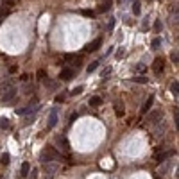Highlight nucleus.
<instances>
[{
    "label": "nucleus",
    "mask_w": 179,
    "mask_h": 179,
    "mask_svg": "<svg viewBox=\"0 0 179 179\" xmlns=\"http://www.w3.org/2000/svg\"><path fill=\"white\" fill-rule=\"evenodd\" d=\"M109 9H111V0H104V4H102L97 11H99V13H107Z\"/></svg>",
    "instance_id": "13"
},
{
    "label": "nucleus",
    "mask_w": 179,
    "mask_h": 179,
    "mask_svg": "<svg viewBox=\"0 0 179 179\" xmlns=\"http://www.w3.org/2000/svg\"><path fill=\"white\" fill-rule=\"evenodd\" d=\"M174 154H176V150H174V149H170L169 152H165V154H161V156H159V158H158V161H159V163H161V161H165V159L172 158Z\"/></svg>",
    "instance_id": "14"
},
{
    "label": "nucleus",
    "mask_w": 179,
    "mask_h": 179,
    "mask_svg": "<svg viewBox=\"0 0 179 179\" xmlns=\"http://www.w3.org/2000/svg\"><path fill=\"white\" fill-rule=\"evenodd\" d=\"M152 102H154V97L150 95V97L147 99V102L143 104V107H142V115H145V113H147L149 109H150V106H152Z\"/></svg>",
    "instance_id": "11"
},
{
    "label": "nucleus",
    "mask_w": 179,
    "mask_h": 179,
    "mask_svg": "<svg viewBox=\"0 0 179 179\" xmlns=\"http://www.w3.org/2000/svg\"><path fill=\"white\" fill-rule=\"evenodd\" d=\"M59 159V152L56 150L54 147H45L41 150V154H40V161L41 163H54V161H57Z\"/></svg>",
    "instance_id": "1"
},
{
    "label": "nucleus",
    "mask_w": 179,
    "mask_h": 179,
    "mask_svg": "<svg viewBox=\"0 0 179 179\" xmlns=\"http://www.w3.org/2000/svg\"><path fill=\"white\" fill-rule=\"evenodd\" d=\"M159 116H161V111H152V113L147 116V120L150 122V124H154V122H158L159 120Z\"/></svg>",
    "instance_id": "12"
},
{
    "label": "nucleus",
    "mask_w": 179,
    "mask_h": 179,
    "mask_svg": "<svg viewBox=\"0 0 179 179\" xmlns=\"http://www.w3.org/2000/svg\"><path fill=\"white\" fill-rule=\"evenodd\" d=\"M150 45H152V49H154V50H156V49H159V45H161V38H154Z\"/></svg>",
    "instance_id": "21"
},
{
    "label": "nucleus",
    "mask_w": 179,
    "mask_h": 179,
    "mask_svg": "<svg viewBox=\"0 0 179 179\" xmlns=\"http://www.w3.org/2000/svg\"><path fill=\"white\" fill-rule=\"evenodd\" d=\"M0 127H2V129L9 127V120H7V118H2V120H0Z\"/></svg>",
    "instance_id": "26"
},
{
    "label": "nucleus",
    "mask_w": 179,
    "mask_h": 179,
    "mask_svg": "<svg viewBox=\"0 0 179 179\" xmlns=\"http://www.w3.org/2000/svg\"><path fill=\"white\" fill-rule=\"evenodd\" d=\"M9 159H11V156L7 154V152H4V154L0 156V161H2L4 165H7V163H9Z\"/></svg>",
    "instance_id": "19"
},
{
    "label": "nucleus",
    "mask_w": 179,
    "mask_h": 179,
    "mask_svg": "<svg viewBox=\"0 0 179 179\" xmlns=\"http://www.w3.org/2000/svg\"><path fill=\"white\" fill-rule=\"evenodd\" d=\"M14 95H16V88H14V86H11L9 90H6V91H4L2 100H4V102H11V100L14 99Z\"/></svg>",
    "instance_id": "4"
},
{
    "label": "nucleus",
    "mask_w": 179,
    "mask_h": 179,
    "mask_svg": "<svg viewBox=\"0 0 179 179\" xmlns=\"http://www.w3.org/2000/svg\"><path fill=\"white\" fill-rule=\"evenodd\" d=\"M163 165H159L158 167V174L159 176H165V174H169V170L172 169V165H174V161H161Z\"/></svg>",
    "instance_id": "5"
},
{
    "label": "nucleus",
    "mask_w": 179,
    "mask_h": 179,
    "mask_svg": "<svg viewBox=\"0 0 179 179\" xmlns=\"http://www.w3.org/2000/svg\"><path fill=\"white\" fill-rule=\"evenodd\" d=\"M97 66H99V61H93L91 64H88V68H86V70H88V74H90V72H95V70H97Z\"/></svg>",
    "instance_id": "20"
},
{
    "label": "nucleus",
    "mask_w": 179,
    "mask_h": 179,
    "mask_svg": "<svg viewBox=\"0 0 179 179\" xmlns=\"http://www.w3.org/2000/svg\"><path fill=\"white\" fill-rule=\"evenodd\" d=\"M81 14H84V16H90V18H91V16H95V11H91V9H83V11H81Z\"/></svg>",
    "instance_id": "23"
},
{
    "label": "nucleus",
    "mask_w": 179,
    "mask_h": 179,
    "mask_svg": "<svg viewBox=\"0 0 179 179\" xmlns=\"http://www.w3.org/2000/svg\"><path fill=\"white\" fill-rule=\"evenodd\" d=\"M154 31H156V32H159V31H161V21H159V20H156V21H154Z\"/></svg>",
    "instance_id": "28"
},
{
    "label": "nucleus",
    "mask_w": 179,
    "mask_h": 179,
    "mask_svg": "<svg viewBox=\"0 0 179 179\" xmlns=\"http://www.w3.org/2000/svg\"><path fill=\"white\" fill-rule=\"evenodd\" d=\"M163 131H165V126H158L156 129H154V134L159 136V134H163Z\"/></svg>",
    "instance_id": "25"
},
{
    "label": "nucleus",
    "mask_w": 179,
    "mask_h": 179,
    "mask_svg": "<svg viewBox=\"0 0 179 179\" xmlns=\"http://www.w3.org/2000/svg\"><path fill=\"white\" fill-rule=\"evenodd\" d=\"M115 109H116V113H118V115H124V107H122V106H118V104H116Z\"/></svg>",
    "instance_id": "29"
},
{
    "label": "nucleus",
    "mask_w": 179,
    "mask_h": 179,
    "mask_svg": "<svg viewBox=\"0 0 179 179\" xmlns=\"http://www.w3.org/2000/svg\"><path fill=\"white\" fill-rule=\"evenodd\" d=\"M113 29H115V18H111V20H109V23H107V31L111 32Z\"/></svg>",
    "instance_id": "27"
},
{
    "label": "nucleus",
    "mask_w": 179,
    "mask_h": 179,
    "mask_svg": "<svg viewBox=\"0 0 179 179\" xmlns=\"http://www.w3.org/2000/svg\"><path fill=\"white\" fill-rule=\"evenodd\" d=\"M100 104H102V99H100V97H91V99H90V106H91V107H99Z\"/></svg>",
    "instance_id": "15"
},
{
    "label": "nucleus",
    "mask_w": 179,
    "mask_h": 179,
    "mask_svg": "<svg viewBox=\"0 0 179 179\" xmlns=\"http://www.w3.org/2000/svg\"><path fill=\"white\" fill-rule=\"evenodd\" d=\"M7 13H9V11H7V9H2V11H0V18H2V16H6Z\"/></svg>",
    "instance_id": "35"
},
{
    "label": "nucleus",
    "mask_w": 179,
    "mask_h": 179,
    "mask_svg": "<svg viewBox=\"0 0 179 179\" xmlns=\"http://www.w3.org/2000/svg\"><path fill=\"white\" fill-rule=\"evenodd\" d=\"M136 70H138V72H143V70H145V64H138Z\"/></svg>",
    "instance_id": "32"
},
{
    "label": "nucleus",
    "mask_w": 179,
    "mask_h": 179,
    "mask_svg": "<svg viewBox=\"0 0 179 179\" xmlns=\"http://www.w3.org/2000/svg\"><path fill=\"white\" fill-rule=\"evenodd\" d=\"M14 2H16V0H4V4H6V6H14Z\"/></svg>",
    "instance_id": "30"
},
{
    "label": "nucleus",
    "mask_w": 179,
    "mask_h": 179,
    "mask_svg": "<svg viewBox=\"0 0 179 179\" xmlns=\"http://www.w3.org/2000/svg\"><path fill=\"white\" fill-rule=\"evenodd\" d=\"M29 172H31V165H29V163H23L21 169H20V177H27Z\"/></svg>",
    "instance_id": "10"
},
{
    "label": "nucleus",
    "mask_w": 179,
    "mask_h": 179,
    "mask_svg": "<svg viewBox=\"0 0 179 179\" xmlns=\"http://www.w3.org/2000/svg\"><path fill=\"white\" fill-rule=\"evenodd\" d=\"M74 75H75V72L72 70V68H63L61 74H59V79H61V81H70Z\"/></svg>",
    "instance_id": "8"
},
{
    "label": "nucleus",
    "mask_w": 179,
    "mask_h": 179,
    "mask_svg": "<svg viewBox=\"0 0 179 179\" xmlns=\"http://www.w3.org/2000/svg\"><path fill=\"white\" fill-rule=\"evenodd\" d=\"M38 77H40V79H45V72H43V70H40V72H38Z\"/></svg>",
    "instance_id": "34"
},
{
    "label": "nucleus",
    "mask_w": 179,
    "mask_h": 179,
    "mask_svg": "<svg viewBox=\"0 0 179 179\" xmlns=\"http://www.w3.org/2000/svg\"><path fill=\"white\" fill-rule=\"evenodd\" d=\"M57 109L54 107L52 111H50V115H49V129H52V127H56V124H57Z\"/></svg>",
    "instance_id": "9"
},
{
    "label": "nucleus",
    "mask_w": 179,
    "mask_h": 179,
    "mask_svg": "<svg viewBox=\"0 0 179 179\" xmlns=\"http://www.w3.org/2000/svg\"><path fill=\"white\" fill-rule=\"evenodd\" d=\"M163 68H165V61H163L161 57H156L154 63H152V70H154V74H161Z\"/></svg>",
    "instance_id": "6"
},
{
    "label": "nucleus",
    "mask_w": 179,
    "mask_h": 179,
    "mask_svg": "<svg viewBox=\"0 0 179 179\" xmlns=\"http://www.w3.org/2000/svg\"><path fill=\"white\" fill-rule=\"evenodd\" d=\"M122 56H124V50H122V49H120V50H118V52H116V57H122Z\"/></svg>",
    "instance_id": "36"
},
{
    "label": "nucleus",
    "mask_w": 179,
    "mask_h": 179,
    "mask_svg": "<svg viewBox=\"0 0 179 179\" xmlns=\"http://www.w3.org/2000/svg\"><path fill=\"white\" fill-rule=\"evenodd\" d=\"M83 90H84L83 86H77V88H74V90H72L70 93H72V95H81V93H83Z\"/></svg>",
    "instance_id": "24"
},
{
    "label": "nucleus",
    "mask_w": 179,
    "mask_h": 179,
    "mask_svg": "<svg viewBox=\"0 0 179 179\" xmlns=\"http://www.w3.org/2000/svg\"><path fill=\"white\" fill-rule=\"evenodd\" d=\"M170 57H172V61H174V63H177V54H176V52H172Z\"/></svg>",
    "instance_id": "31"
},
{
    "label": "nucleus",
    "mask_w": 179,
    "mask_h": 179,
    "mask_svg": "<svg viewBox=\"0 0 179 179\" xmlns=\"http://www.w3.org/2000/svg\"><path fill=\"white\" fill-rule=\"evenodd\" d=\"M13 84H14L13 81H6V83H2V84H0V90H2V91H6V90H9Z\"/></svg>",
    "instance_id": "17"
},
{
    "label": "nucleus",
    "mask_w": 179,
    "mask_h": 179,
    "mask_svg": "<svg viewBox=\"0 0 179 179\" xmlns=\"http://www.w3.org/2000/svg\"><path fill=\"white\" fill-rule=\"evenodd\" d=\"M100 45H102V40H100V38H97V40H93L91 43H88V45H86L84 50H86V52H95Z\"/></svg>",
    "instance_id": "7"
},
{
    "label": "nucleus",
    "mask_w": 179,
    "mask_h": 179,
    "mask_svg": "<svg viewBox=\"0 0 179 179\" xmlns=\"http://www.w3.org/2000/svg\"><path fill=\"white\" fill-rule=\"evenodd\" d=\"M40 106H38V99L34 97V100L29 102V106H25V107H18L16 109V115H27V113H31L32 109H38Z\"/></svg>",
    "instance_id": "3"
},
{
    "label": "nucleus",
    "mask_w": 179,
    "mask_h": 179,
    "mask_svg": "<svg viewBox=\"0 0 179 179\" xmlns=\"http://www.w3.org/2000/svg\"><path fill=\"white\" fill-rule=\"evenodd\" d=\"M170 91L177 97V93H179V83L176 81V83H172V86H170Z\"/></svg>",
    "instance_id": "18"
},
{
    "label": "nucleus",
    "mask_w": 179,
    "mask_h": 179,
    "mask_svg": "<svg viewBox=\"0 0 179 179\" xmlns=\"http://www.w3.org/2000/svg\"><path fill=\"white\" fill-rule=\"evenodd\" d=\"M133 81L138 83V84H147V77H143V75H134Z\"/></svg>",
    "instance_id": "16"
},
{
    "label": "nucleus",
    "mask_w": 179,
    "mask_h": 179,
    "mask_svg": "<svg viewBox=\"0 0 179 179\" xmlns=\"http://www.w3.org/2000/svg\"><path fill=\"white\" fill-rule=\"evenodd\" d=\"M64 59H66V63H70V64H74L75 68H79L83 64V54H66Z\"/></svg>",
    "instance_id": "2"
},
{
    "label": "nucleus",
    "mask_w": 179,
    "mask_h": 179,
    "mask_svg": "<svg viewBox=\"0 0 179 179\" xmlns=\"http://www.w3.org/2000/svg\"><path fill=\"white\" fill-rule=\"evenodd\" d=\"M61 100H64V95H57L56 97V102H61Z\"/></svg>",
    "instance_id": "33"
},
{
    "label": "nucleus",
    "mask_w": 179,
    "mask_h": 179,
    "mask_svg": "<svg viewBox=\"0 0 179 179\" xmlns=\"http://www.w3.org/2000/svg\"><path fill=\"white\" fill-rule=\"evenodd\" d=\"M133 13H134V14H140V13H142V7H140V2H134V4H133Z\"/></svg>",
    "instance_id": "22"
}]
</instances>
